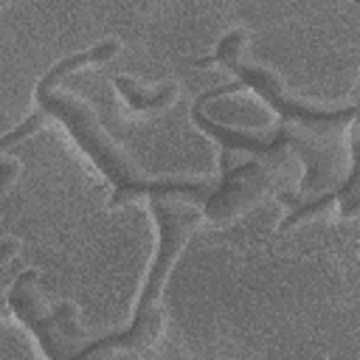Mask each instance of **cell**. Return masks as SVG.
I'll return each mask as SVG.
<instances>
[{
	"instance_id": "9",
	"label": "cell",
	"mask_w": 360,
	"mask_h": 360,
	"mask_svg": "<svg viewBox=\"0 0 360 360\" xmlns=\"http://www.w3.org/2000/svg\"><path fill=\"white\" fill-rule=\"evenodd\" d=\"M17 172H20V163H17L11 155H6V158L0 160V188H3V191H8V186H11L14 177H17Z\"/></svg>"
},
{
	"instance_id": "6",
	"label": "cell",
	"mask_w": 360,
	"mask_h": 360,
	"mask_svg": "<svg viewBox=\"0 0 360 360\" xmlns=\"http://www.w3.org/2000/svg\"><path fill=\"white\" fill-rule=\"evenodd\" d=\"M115 51H118V39H104V42L90 45V48H84V51H73V53L62 56L53 68H48L45 76L37 82V87H56L70 70L84 68V65H93V62H104V59H110Z\"/></svg>"
},
{
	"instance_id": "2",
	"label": "cell",
	"mask_w": 360,
	"mask_h": 360,
	"mask_svg": "<svg viewBox=\"0 0 360 360\" xmlns=\"http://www.w3.org/2000/svg\"><path fill=\"white\" fill-rule=\"evenodd\" d=\"M34 98H37V112H42V118H59L70 135L76 138V143L90 155V160L101 169V174L112 183V205H124L135 197H152V194H163V191H191L197 197L211 194L214 183L211 180H180V177H146L135 160L107 135V129L101 127L98 115L93 112L90 104H84L82 98H76L73 93L56 90V87H34Z\"/></svg>"
},
{
	"instance_id": "10",
	"label": "cell",
	"mask_w": 360,
	"mask_h": 360,
	"mask_svg": "<svg viewBox=\"0 0 360 360\" xmlns=\"http://www.w3.org/2000/svg\"><path fill=\"white\" fill-rule=\"evenodd\" d=\"M17 248H20V242H17L14 236H6V239L0 242V264H3V267H8L11 256L17 253Z\"/></svg>"
},
{
	"instance_id": "1",
	"label": "cell",
	"mask_w": 360,
	"mask_h": 360,
	"mask_svg": "<svg viewBox=\"0 0 360 360\" xmlns=\"http://www.w3.org/2000/svg\"><path fill=\"white\" fill-rule=\"evenodd\" d=\"M14 315L31 329L48 360H138L163 329V309L135 312L129 326L93 338L73 301L48 304L39 290V273L22 270L6 292Z\"/></svg>"
},
{
	"instance_id": "5",
	"label": "cell",
	"mask_w": 360,
	"mask_h": 360,
	"mask_svg": "<svg viewBox=\"0 0 360 360\" xmlns=\"http://www.w3.org/2000/svg\"><path fill=\"white\" fill-rule=\"evenodd\" d=\"M349 152H352V158H349V172H346V177L340 180V186L332 188V191L315 194V197H309V200H295V197H290L287 202H290L292 208H290V214L281 219V228H292V225H298L301 219H307V217L323 211V208L332 205V202H340V214H354V211H360V107H354V121H352V132H349Z\"/></svg>"
},
{
	"instance_id": "8",
	"label": "cell",
	"mask_w": 360,
	"mask_h": 360,
	"mask_svg": "<svg viewBox=\"0 0 360 360\" xmlns=\"http://www.w3.org/2000/svg\"><path fill=\"white\" fill-rule=\"evenodd\" d=\"M42 121H45V118H42V112H31L25 121H20V124H17V127H14V129H11V132L3 138V149H8L11 143H17V141L28 138L34 129H39V124H42Z\"/></svg>"
},
{
	"instance_id": "3",
	"label": "cell",
	"mask_w": 360,
	"mask_h": 360,
	"mask_svg": "<svg viewBox=\"0 0 360 360\" xmlns=\"http://www.w3.org/2000/svg\"><path fill=\"white\" fill-rule=\"evenodd\" d=\"M146 200H149V211L158 225V248H155V259L146 270V278L141 284L135 312L160 307V292L169 281L174 262L205 217L202 197H197L191 191H163V194H152Z\"/></svg>"
},
{
	"instance_id": "7",
	"label": "cell",
	"mask_w": 360,
	"mask_h": 360,
	"mask_svg": "<svg viewBox=\"0 0 360 360\" xmlns=\"http://www.w3.org/2000/svg\"><path fill=\"white\" fill-rule=\"evenodd\" d=\"M115 87L118 93L124 96V101L135 110V112H146V110H160L166 104L174 101L177 96V84L174 82H166L160 87H141L135 79L129 76H115Z\"/></svg>"
},
{
	"instance_id": "4",
	"label": "cell",
	"mask_w": 360,
	"mask_h": 360,
	"mask_svg": "<svg viewBox=\"0 0 360 360\" xmlns=\"http://www.w3.org/2000/svg\"><path fill=\"white\" fill-rule=\"evenodd\" d=\"M292 152L250 155L248 160L222 169L211 194L202 202V214L211 222H228L245 208L256 205L264 194L284 186L292 174Z\"/></svg>"
}]
</instances>
